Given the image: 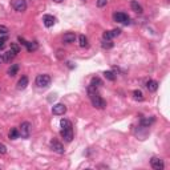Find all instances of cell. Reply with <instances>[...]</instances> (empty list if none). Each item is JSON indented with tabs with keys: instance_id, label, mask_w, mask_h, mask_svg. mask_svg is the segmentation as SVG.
I'll return each instance as SVG.
<instances>
[{
	"instance_id": "obj_21",
	"label": "cell",
	"mask_w": 170,
	"mask_h": 170,
	"mask_svg": "<svg viewBox=\"0 0 170 170\" xmlns=\"http://www.w3.org/2000/svg\"><path fill=\"white\" fill-rule=\"evenodd\" d=\"M78 43H80V47H83V48L88 47V39H87V36H84V35L78 36Z\"/></svg>"
},
{
	"instance_id": "obj_31",
	"label": "cell",
	"mask_w": 170,
	"mask_h": 170,
	"mask_svg": "<svg viewBox=\"0 0 170 170\" xmlns=\"http://www.w3.org/2000/svg\"><path fill=\"white\" fill-rule=\"evenodd\" d=\"M7 153V147L4 144H0V154H6Z\"/></svg>"
},
{
	"instance_id": "obj_5",
	"label": "cell",
	"mask_w": 170,
	"mask_h": 170,
	"mask_svg": "<svg viewBox=\"0 0 170 170\" xmlns=\"http://www.w3.org/2000/svg\"><path fill=\"white\" fill-rule=\"evenodd\" d=\"M11 6L15 11L18 12H24L27 9V1L25 0H12Z\"/></svg>"
},
{
	"instance_id": "obj_32",
	"label": "cell",
	"mask_w": 170,
	"mask_h": 170,
	"mask_svg": "<svg viewBox=\"0 0 170 170\" xmlns=\"http://www.w3.org/2000/svg\"><path fill=\"white\" fill-rule=\"evenodd\" d=\"M63 56H65V52H63V51H59V52H57V59H63Z\"/></svg>"
},
{
	"instance_id": "obj_19",
	"label": "cell",
	"mask_w": 170,
	"mask_h": 170,
	"mask_svg": "<svg viewBox=\"0 0 170 170\" xmlns=\"http://www.w3.org/2000/svg\"><path fill=\"white\" fill-rule=\"evenodd\" d=\"M8 137H9V140H16L20 137V133H19V130L16 128H12L8 133Z\"/></svg>"
},
{
	"instance_id": "obj_23",
	"label": "cell",
	"mask_w": 170,
	"mask_h": 170,
	"mask_svg": "<svg viewBox=\"0 0 170 170\" xmlns=\"http://www.w3.org/2000/svg\"><path fill=\"white\" fill-rule=\"evenodd\" d=\"M104 76H105V78L109 80V81H114L116 80V75L112 72V71H107V72L104 73Z\"/></svg>"
},
{
	"instance_id": "obj_12",
	"label": "cell",
	"mask_w": 170,
	"mask_h": 170,
	"mask_svg": "<svg viewBox=\"0 0 170 170\" xmlns=\"http://www.w3.org/2000/svg\"><path fill=\"white\" fill-rule=\"evenodd\" d=\"M130 8H132V11H134L135 13H142V12H144L141 4H138V1H135V0H132V1H130Z\"/></svg>"
},
{
	"instance_id": "obj_14",
	"label": "cell",
	"mask_w": 170,
	"mask_h": 170,
	"mask_svg": "<svg viewBox=\"0 0 170 170\" xmlns=\"http://www.w3.org/2000/svg\"><path fill=\"white\" fill-rule=\"evenodd\" d=\"M146 88L149 92H156V90L158 89V83H157L156 80H149L146 83Z\"/></svg>"
},
{
	"instance_id": "obj_27",
	"label": "cell",
	"mask_w": 170,
	"mask_h": 170,
	"mask_svg": "<svg viewBox=\"0 0 170 170\" xmlns=\"http://www.w3.org/2000/svg\"><path fill=\"white\" fill-rule=\"evenodd\" d=\"M9 49H11L12 52L16 53V55H18L19 52H20V48H19V45H18L16 43H12V44H11V48H9Z\"/></svg>"
},
{
	"instance_id": "obj_6",
	"label": "cell",
	"mask_w": 170,
	"mask_h": 170,
	"mask_svg": "<svg viewBox=\"0 0 170 170\" xmlns=\"http://www.w3.org/2000/svg\"><path fill=\"white\" fill-rule=\"evenodd\" d=\"M120 33H121V31H120V29L105 31L104 33H102V39H104V40H112L113 37H116V36H120Z\"/></svg>"
},
{
	"instance_id": "obj_26",
	"label": "cell",
	"mask_w": 170,
	"mask_h": 170,
	"mask_svg": "<svg viewBox=\"0 0 170 170\" xmlns=\"http://www.w3.org/2000/svg\"><path fill=\"white\" fill-rule=\"evenodd\" d=\"M90 85H93V87H100L101 85V80L98 77H93L92 78V81H90Z\"/></svg>"
},
{
	"instance_id": "obj_3",
	"label": "cell",
	"mask_w": 170,
	"mask_h": 170,
	"mask_svg": "<svg viewBox=\"0 0 170 170\" xmlns=\"http://www.w3.org/2000/svg\"><path fill=\"white\" fill-rule=\"evenodd\" d=\"M31 130H32V125L29 124L28 121L23 122L20 125V129H19V133L23 138H29V135H31Z\"/></svg>"
},
{
	"instance_id": "obj_11",
	"label": "cell",
	"mask_w": 170,
	"mask_h": 170,
	"mask_svg": "<svg viewBox=\"0 0 170 170\" xmlns=\"http://www.w3.org/2000/svg\"><path fill=\"white\" fill-rule=\"evenodd\" d=\"M76 40V35L73 33V32H68V33H65V35L63 36V41L66 44H71V43H75Z\"/></svg>"
},
{
	"instance_id": "obj_17",
	"label": "cell",
	"mask_w": 170,
	"mask_h": 170,
	"mask_svg": "<svg viewBox=\"0 0 170 170\" xmlns=\"http://www.w3.org/2000/svg\"><path fill=\"white\" fill-rule=\"evenodd\" d=\"M15 56H16V53H15V52H12L11 49H9V51H7L6 53H3V59H4V63H8V61L13 60V59H15Z\"/></svg>"
},
{
	"instance_id": "obj_30",
	"label": "cell",
	"mask_w": 170,
	"mask_h": 170,
	"mask_svg": "<svg viewBox=\"0 0 170 170\" xmlns=\"http://www.w3.org/2000/svg\"><path fill=\"white\" fill-rule=\"evenodd\" d=\"M107 3H108V0H97V7H105L107 6Z\"/></svg>"
},
{
	"instance_id": "obj_28",
	"label": "cell",
	"mask_w": 170,
	"mask_h": 170,
	"mask_svg": "<svg viewBox=\"0 0 170 170\" xmlns=\"http://www.w3.org/2000/svg\"><path fill=\"white\" fill-rule=\"evenodd\" d=\"M8 40V37H7V35H3V36H0V48L1 47H4V44H6V41Z\"/></svg>"
},
{
	"instance_id": "obj_2",
	"label": "cell",
	"mask_w": 170,
	"mask_h": 170,
	"mask_svg": "<svg viewBox=\"0 0 170 170\" xmlns=\"http://www.w3.org/2000/svg\"><path fill=\"white\" fill-rule=\"evenodd\" d=\"M36 85L39 88H48L51 85V76L49 75H39L36 77Z\"/></svg>"
},
{
	"instance_id": "obj_7",
	"label": "cell",
	"mask_w": 170,
	"mask_h": 170,
	"mask_svg": "<svg viewBox=\"0 0 170 170\" xmlns=\"http://www.w3.org/2000/svg\"><path fill=\"white\" fill-rule=\"evenodd\" d=\"M150 165H152L153 169H156V170H162L165 167L164 161L161 158H158V157H153L152 161H150Z\"/></svg>"
},
{
	"instance_id": "obj_18",
	"label": "cell",
	"mask_w": 170,
	"mask_h": 170,
	"mask_svg": "<svg viewBox=\"0 0 170 170\" xmlns=\"http://www.w3.org/2000/svg\"><path fill=\"white\" fill-rule=\"evenodd\" d=\"M154 121H156V120H154L153 117H150V118L147 117V118H142L140 124H141V126H144V128H149L152 124H154Z\"/></svg>"
},
{
	"instance_id": "obj_24",
	"label": "cell",
	"mask_w": 170,
	"mask_h": 170,
	"mask_svg": "<svg viewBox=\"0 0 170 170\" xmlns=\"http://www.w3.org/2000/svg\"><path fill=\"white\" fill-rule=\"evenodd\" d=\"M133 96H134V98H135V100H140V101H141V100H144V93H142L141 90H138V89L133 92Z\"/></svg>"
},
{
	"instance_id": "obj_29",
	"label": "cell",
	"mask_w": 170,
	"mask_h": 170,
	"mask_svg": "<svg viewBox=\"0 0 170 170\" xmlns=\"http://www.w3.org/2000/svg\"><path fill=\"white\" fill-rule=\"evenodd\" d=\"M7 32H8V28L4 25H0V35L3 36V35H7Z\"/></svg>"
},
{
	"instance_id": "obj_33",
	"label": "cell",
	"mask_w": 170,
	"mask_h": 170,
	"mask_svg": "<svg viewBox=\"0 0 170 170\" xmlns=\"http://www.w3.org/2000/svg\"><path fill=\"white\" fill-rule=\"evenodd\" d=\"M19 41H20V43L23 44V45H27V43H28V41H25L23 37H19Z\"/></svg>"
},
{
	"instance_id": "obj_22",
	"label": "cell",
	"mask_w": 170,
	"mask_h": 170,
	"mask_svg": "<svg viewBox=\"0 0 170 170\" xmlns=\"http://www.w3.org/2000/svg\"><path fill=\"white\" fill-rule=\"evenodd\" d=\"M88 95H89V97H92V96H95V95H98L97 87H93V85H89V87H88Z\"/></svg>"
},
{
	"instance_id": "obj_13",
	"label": "cell",
	"mask_w": 170,
	"mask_h": 170,
	"mask_svg": "<svg viewBox=\"0 0 170 170\" xmlns=\"http://www.w3.org/2000/svg\"><path fill=\"white\" fill-rule=\"evenodd\" d=\"M43 21H44V25L49 28V27H52L53 24H55L56 19L53 18L52 15H45V16H44V19H43Z\"/></svg>"
},
{
	"instance_id": "obj_4",
	"label": "cell",
	"mask_w": 170,
	"mask_h": 170,
	"mask_svg": "<svg viewBox=\"0 0 170 170\" xmlns=\"http://www.w3.org/2000/svg\"><path fill=\"white\" fill-rule=\"evenodd\" d=\"M90 98H92V105L95 108H97V109H104V108L107 107V101H105L102 97H100L98 95L92 96Z\"/></svg>"
},
{
	"instance_id": "obj_25",
	"label": "cell",
	"mask_w": 170,
	"mask_h": 170,
	"mask_svg": "<svg viewBox=\"0 0 170 170\" xmlns=\"http://www.w3.org/2000/svg\"><path fill=\"white\" fill-rule=\"evenodd\" d=\"M101 45H102V48H104V49H110L113 45H114V44L112 43V40H104Z\"/></svg>"
},
{
	"instance_id": "obj_16",
	"label": "cell",
	"mask_w": 170,
	"mask_h": 170,
	"mask_svg": "<svg viewBox=\"0 0 170 170\" xmlns=\"http://www.w3.org/2000/svg\"><path fill=\"white\" fill-rule=\"evenodd\" d=\"M19 72V65L18 64H12L11 66L8 68V71H7V73H8L11 77H13V76H16Z\"/></svg>"
},
{
	"instance_id": "obj_1",
	"label": "cell",
	"mask_w": 170,
	"mask_h": 170,
	"mask_svg": "<svg viewBox=\"0 0 170 170\" xmlns=\"http://www.w3.org/2000/svg\"><path fill=\"white\" fill-rule=\"evenodd\" d=\"M61 135H63V138L65 140L66 142H71L73 138V129H72V122L69 120H61Z\"/></svg>"
},
{
	"instance_id": "obj_20",
	"label": "cell",
	"mask_w": 170,
	"mask_h": 170,
	"mask_svg": "<svg viewBox=\"0 0 170 170\" xmlns=\"http://www.w3.org/2000/svg\"><path fill=\"white\" fill-rule=\"evenodd\" d=\"M25 47H27V49H28V52H35L36 49L39 48V44L36 43V41H28Z\"/></svg>"
},
{
	"instance_id": "obj_34",
	"label": "cell",
	"mask_w": 170,
	"mask_h": 170,
	"mask_svg": "<svg viewBox=\"0 0 170 170\" xmlns=\"http://www.w3.org/2000/svg\"><path fill=\"white\" fill-rule=\"evenodd\" d=\"M55 3H61V1H64V0H53Z\"/></svg>"
},
{
	"instance_id": "obj_9",
	"label": "cell",
	"mask_w": 170,
	"mask_h": 170,
	"mask_svg": "<svg viewBox=\"0 0 170 170\" xmlns=\"http://www.w3.org/2000/svg\"><path fill=\"white\" fill-rule=\"evenodd\" d=\"M114 20L117 21V23H124V24H128L129 23V16H128L126 13H122V12H117V13H114Z\"/></svg>"
},
{
	"instance_id": "obj_10",
	"label": "cell",
	"mask_w": 170,
	"mask_h": 170,
	"mask_svg": "<svg viewBox=\"0 0 170 170\" xmlns=\"http://www.w3.org/2000/svg\"><path fill=\"white\" fill-rule=\"evenodd\" d=\"M51 147L53 152L59 153V154H64V146L61 145V142H59L57 140H52L51 141Z\"/></svg>"
},
{
	"instance_id": "obj_15",
	"label": "cell",
	"mask_w": 170,
	"mask_h": 170,
	"mask_svg": "<svg viewBox=\"0 0 170 170\" xmlns=\"http://www.w3.org/2000/svg\"><path fill=\"white\" fill-rule=\"evenodd\" d=\"M27 85H28V77H27V76H23L18 83V89H20V90L25 89Z\"/></svg>"
},
{
	"instance_id": "obj_8",
	"label": "cell",
	"mask_w": 170,
	"mask_h": 170,
	"mask_svg": "<svg viewBox=\"0 0 170 170\" xmlns=\"http://www.w3.org/2000/svg\"><path fill=\"white\" fill-rule=\"evenodd\" d=\"M66 112V107L64 104H56L52 108V113L55 116H63Z\"/></svg>"
}]
</instances>
